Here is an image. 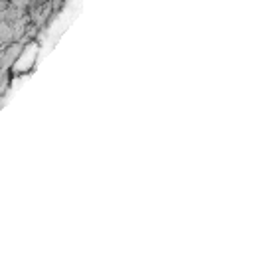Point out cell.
Returning <instances> with one entry per match:
<instances>
[]
</instances>
